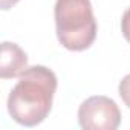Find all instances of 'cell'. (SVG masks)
<instances>
[{"instance_id": "obj_2", "label": "cell", "mask_w": 130, "mask_h": 130, "mask_svg": "<svg viewBox=\"0 0 130 130\" xmlns=\"http://www.w3.org/2000/svg\"><path fill=\"white\" fill-rule=\"evenodd\" d=\"M57 38L63 47L74 52L89 49L96 38V20L90 0H57Z\"/></svg>"}, {"instance_id": "obj_3", "label": "cell", "mask_w": 130, "mask_h": 130, "mask_svg": "<svg viewBox=\"0 0 130 130\" xmlns=\"http://www.w3.org/2000/svg\"><path fill=\"white\" fill-rule=\"evenodd\" d=\"M78 122L84 130H116L121 124V112L112 98L95 95L81 103Z\"/></svg>"}, {"instance_id": "obj_7", "label": "cell", "mask_w": 130, "mask_h": 130, "mask_svg": "<svg viewBox=\"0 0 130 130\" xmlns=\"http://www.w3.org/2000/svg\"><path fill=\"white\" fill-rule=\"evenodd\" d=\"M19 2V0H0V6H2V9H9V8H12L15 3Z\"/></svg>"}, {"instance_id": "obj_4", "label": "cell", "mask_w": 130, "mask_h": 130, "mask_svg": "<svg viewBox=\"0 0 130 130\" xmlns=\"http://www.w3.org/2000/svg\"><path fill=\"white\" fill-rule=\"evenodd\" d=\"M28 69V55L15 43H2V61H0V77L3 80L20 77Z\"/></svg>"}, {"instance_id": "obj_5", "label": "cell", "mask_w": 130, "mask_h": 130, "mask_svg": "<svg viewBox=\"0 0 130 130\" xmlns=\"http://www.w3.org/2000/svg\"><path fill=\"white\" fill-rule=\"evenodd\" d=\"M118 92H119V96H121L122 103L130 109V74L125 75V77L119 81Z\"/></svg>"}, {"instance_id": "obj_6", "label": "cell", "mask_w": 130, "mask_h": 130, "mask_svg": "<svg viewBox=\"0 0 130 130\" xmlns=\"http://www.w3.org/2000/svg\"><path fill=\"white\" fill-rule=\"evenodd\" d=\"M121 31H122V35L125 37V40L130 43V8H127L122 14V19H121Z\"/></svg>"}, {"instance_id": "obj_1", "label": "cell", "mask_w": 130, "mask_h": 130, "mask_svg": "<svg viewBox=\"0 0 130 130\" xmlns=\"http://www.w3.org/2000/svg\"><path fill=\"white\" fill-rule=\"evenodd\" d=\"M57 75L46 66H31L20 77L8 96V113L20 125L34 127L43 122L52 109Z\"/></svg>"}]
</instances>
